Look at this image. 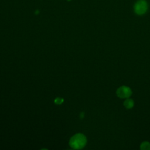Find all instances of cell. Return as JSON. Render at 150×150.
<instances>
[{
  "instance_id": "cell-1",
  "label": "cell",
  "mask_w": 150,
  "mask_h": 150,
  "mask_svg": "<svg viewBox=\"0 0 150 150\" xmlns=\"http://www.w3.org/2000/svg\"><path fill=\"white\" fill-rule=\"evenodd\" d=\"M87 143V139L83 134H76L70 139V146L73 149H81L85 146Z\"/></svg>"
},
{
  "instance_id": "cell-2",
  "label": "cell",
  "mask_w": 150,
  "mask_h": 150,
  "mask_svg": "<svg viewBox=\"0 0 150 150\" xmlns=\"http://www.w3.org/2000/svg\"><path fill=\"white\" fill-rule=\"evenodd\" d=\"M134 8V11L137 14L141 15L144 14L147 11L148 4L146 1L144 0H140L135 3Z\"/></svg>"
},
{
  "instance_id": "cell-3",
  "label": "cell",
  "mask_w": 150,
  "mask_h": 150,
  "mask_svg": "<svg viewBox=\"0 0 150 150\" xmlns=\"http://www.w3.org/2000/svg\"><path fill=\"white\" fill-rule=\"evenodd\" d=\"M131 89L126 86H122L117 88L116 91L117 96L121 98H127L132 95Z\"/></svg>"
},
{
  "instance_id": "cell-4",
  "label": "cell",
  "mask_w": 150,
  "mask_h": 150,
  "mask_svg": "<svg viewBox=\"0 0 150 150\" xmlns=\"http://www.w3.org/2000/svg\"><path fill=\"white\" fill-rule=\"evenodd\" d=\"M124 105L127 109H131L134 105V101L133 100L127 98L124 102Z\"/></svg>"
},
{
  "instance_id": "cell-5",
  "label": "cell",
  "mask_w": 150,
  "mask_h": 150,
  "mask_svg": "<svg viewBox=\"0 0 150 150\" xmlns=\"http://www.w3.org/2000/svg\"><path fill=\"white\" fill-rule=\"evenodd\" d=\"M140 149L142 150H150V142L144 141L140 145Z\"/></svg>"
},
{
  "instance_id": "cell-6",
  "label": "cell",
  "mask_w": 150,
  "mask_h": 150,
  "mask_svg": "<svg viewBox=\"0 0 150 150\" xmlns=\"http://www.w3.org/2000/svg\"><path fill=\"white\" fill-rule=\"evenodd\" d=\"M63 101V100L62 98H56L55 99V100H54L55 103L57 104H61Z\"/></svg>"
},
{
  "instance_id": "cell-7",
  "label": "cell",
  "mask_w": 150,
  "mask_h": 150,
  "mask_svg": "<svg viewBox=\"0 0 150 150\" xmlns=\"http://www.w3.org/2000/svg\"><path fill=\"white\" fill-rule=\"evenodd\" d=\"M67 1H70V0H67Z\"/></svg>"
}]
</instances>
